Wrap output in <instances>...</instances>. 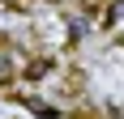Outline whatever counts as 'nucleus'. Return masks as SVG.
<instances>
[{"instance_id": "1", "label": "nucleus", "mask_w": 124, "mask_h": 119, "mask_svg": "<svg viewBox=\"0 0 124 119\" xmlns=\"http://www.w3.org/2000/svg\"><path fill=\"white\" fill-rule=\"evenodd\" d=\"M9 77H13V55L0 51V81H9Z\"/></svg>"}, {"instance_id": "2", "label": "nucleus", "mask_w": 124, "mask_h": 119, "mask_svg": "<svg viewBox=\"0 0 124 119\" xmlns=\"http://www.w3.org/2000/svg\"><path fill=\"white\" fill-rule=\"evenodd\" d=\"M43 72H51V60H39V64H30V77H43Z\"/></svg>"}]
</instances>
